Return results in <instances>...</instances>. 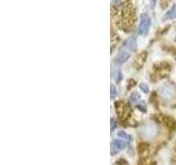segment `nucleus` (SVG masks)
Instances as JSON below:
<instances>
[{
  "label": "nucleus",
  "mask_w": 176,
  "mask_h": 165,
  "mask_svg": "<svg viewBox=\"0 0 176 165\" xmlns=\"http://www.w3.org/2000/svg\"><path fill=\"white\" fill-rule=\"evenodd\" d=\"M160 95L164 100H170L176 97V87L170 82H165L161 86Z\"/></svg>",
  "instance_id": "1"
},
{
  "label": "nucleus",
  "mask_w": 176,
  "mask_h": 165,
  "mask_svg": "<svg viewBox=\"0 0 176 165\" xmlns=\"http://www.w3.org/2000/svg\"><path fill=\"white\" fill-rule=\"evenodd\" d=\"M110 121H111V129H110V130H111V132H113V130H115L116 126H117V121H116L113 118H111Z\"/></svg>",
  "instance_id": "14"
},
{
  "label": "nucleus",
  "mask_w": 176,
  "mask_h": 165,
  "mask_svg": "<svg viewBox=\"0 0 176 165\" xmlns=\"http://www.w3.org/2000/svg\"><path fill=\"white\" fill-rule=\"evenodd\" d=\"M117 96V90H116V87L113 85H111V93H110V97L111 99H113Z\"/></svg>",
  "instance_id": "12"
},
{
  "label": "nucleus",
  "mask_w": 176,
  "mask_h": 165,
  "mask_svg": "<svg viewBox=\"0 0 176 165\" xmlns=\"http://www.w3.org/2000/svg\"><path fill=\"white\" fill-rule=\"evenodd\" d=\"M176 18V3L172 6L170 10L167 11L163 16V21H166V20H172V19H175Z\"/></svg>",
  "instance_id": "6"
},
{
  "label": "nucleus",
  "mask_w": 176,
  "mask_h": 165,
  "mask_svg": "<svg viewBox=\"0 0 176 165\" xmlns=\"http://www.w3.org/2000/svg\"><path fill=\"white\" fill-rule=\"evenodd\" d=\"M118 137L121 138V139H123V140H126V141H129V140H131V139H132L129 134H126V132H123V131L118 132Z\"/></svg>",
  "instance_id": "9"
},
{
  "label": "nucleus",
  "mask_w": 176,
  "mask_h": 165,
  "mask_svg": "<svg viewBox=\"0 0 176 165\" xmlns=\"http://www.w3.org/2000/svg\"><path fill=\"white\" fill-rule=\"evenodd\" d=\"M164 123L165 126H167L170 130L176 129V121L172 118V117H164Z\"/></svg>",
  "instance_id": "7"
},
{
  "label": "nucleus",
  "mask_w": 176,
  "mask_h": 165,
  "mask_svg": "<svg viewBox=\"0 0 176 165\" xmlns=\"http://www.w3.org/2000/svg\"><path fill=\"white\" fill-rule=\"evenodd\" d=\"M151 1V6H152V8L155 7V3H156V0H150Z\"/></svg>",
  "instance_id": "16"
},
{
  "label": "nucleus",
  "mask_w": 176,
  "mask_h": 165,
  "mask_svg": "<svg viewBox=\"0 0 176 165\" xmlns=\"http://www.w3.org/2000/svg\"><path fill=\"white\" fill-rule=\"evenodd\" d=\"M138 109H140L142 112H145L146 111V106H145V104L143 102V101H141V102H139V104H137Z\"/></svg>",
  "instance_id": "10"
},
{
  "label": "nucleus",
  "mask_w": 176,
  "mask_h": 165,
  "mask_svg": "<svg viewBox=\"0 0 176 165\" xmlns=\"http://www.w3.org/2000/svg\"><path fill=\"white\" fill-rule=\"evenodd\" d=\"M174 41H175V42H176V36H175V38H174Z\"/></svg>",
  "instance_id": "17"
},
{
  "label": "nucleus",
  "mask_w": 176,
  "mask_h": 165,
  "mask_svg": "<svg viewBox=\"0 0 176 165\" xmlns=\"http://www.w3.org/2000/svg\"><path fill=\"white\" fill-rule=\"evenodd\" d=\"M151 16H148V13H142L140 16V23H139V33L141 35H146L151 27Z\"/></svg>",
  "instance_id": "2"
},
{
  "label": "nucleus",
  "mask_w": 176,
  "mask_h": 165,
  "mask_svg": "<svg viewBox=\"0 0 176 165\" xmlns=\"http://www.w3.org/2000/svg\"><path fill=\"white\" fill-rule=\"evenodd\" d=\"M126 146V141L123 139H117L113 142L111 143V154L115 155V154L119 153L121 150H124Z\"/></svg>",
  "instance_id": "3"
},
{
  "label": "nucleus",
  "mask_w": 176,
  "mask_h": 165,
  "mask_svg": "<svg viewBox=\"0 0 176 165\" xmlns=\"http://www.w3.org/2000/svg\"><path fill=\"white\" fill-rule=\"evenodd\" d=\"M117 165H128V162H126V160L120 159L118 162H117Z\"/></svg>",
  "instance_id": "15"
},
{
  "label": "nucleus",
  "mask_w": 176,
  "mask_h": 165,
  "mask_svg": "<svg viewBox=\"0 0 176 165\" xmlns=\"http://www.w3.org/2000/svg\"><path fill=\"white\" fill-rule=\"evenodd\" d=\"M122 49H126L128 51H130V52H131V51L134 52V51L137 50V40H135V38L131 36V38H128L126 42H124V44H123Z\"/></svg>",
  "instance_id": "5"
},
{
  "label": "nucleus",
  "mask_w": 176,
  "mask_h": 165,
  "mask_svg": "<svg viewBox=\"0 0 176 165\" xmlns=\"http://www.w3.org/2000/svg\"><path fill=\"white\" fill-rule=\"evenodd\" d=\"M148 144L146 143H141L140 145H139V148H140V153L143 152V151H145V148H148Z\"/></svg>",
  "instance_id": "13"
},
{
  "label": "nucleus",
  "mask_w": 176,
  "mask_h": 165,
  "mask_svg": "<svg viewBox=\"0 0 176 165\" xmlns=\"http://www.w3.org/2000/svg\"><path fill=\"white\" fill-rule=\"evenodd\" d=\"M129 58H130V51H126V49H121L118 55H117V57H116V64L121 65Z\"/></svg>",
  "instance_id": "4"
},
{
  "label": "nucleus",
  "mask_w": 176,
  "mask_h": 165,
  "mask_svg": "<svg viewBox=\"0 0 176 165\" xmlns=\"http://www.w3.org/2000/svg\"><path fill=\"white\" fill-rule=\"evenodd\" d=\"M140 88H141V90H142L143 93L148 94V87L146 84H144V82H141L140 84Z\"/></svg>",
  "instance_id": "11"
},
{
  "label": "nucleus",
  "mask_w": 176,
  "mask_h": 165,
  "mask_svg": "<svg viewBox=\"0 0 176 165\" xmlns=\"http://www.w3.org/2000/svg\"><path fill=\"white\" fill-rule=\"evenodd\" d=\"M140 95H139V93H132L131 96H130V101H131L132 104H135V102H138L139 100H140Z\"/></svg>",
  "instance_id": "8"
}]
</instances>
